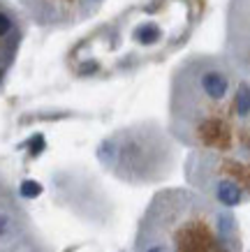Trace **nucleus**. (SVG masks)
<instances>
[{"label":"nucleus","mask_w":250,"mask_h":252,"mask_svg":"<svg viewBox=\"0 0 250 252\" xmlns=\"http://www.w3.org/2000/svg\"><path fill=\"white\" fill-rule=\"evenodd\" d=\"M222 56L250 81V0H229Z\"/></svg>","instance_id":"obj_7"},{"label":"nucleus","mask_w":250,"mask_h":252,"mask_svg":"<svg viewBox=\"0 0 250 252\" xmlns=\"http://www.w3.org/2000/svg\"><path fill=\"white\" fill-rule=\"evenodd\" d=\"M26 21L46 31H65L88 21L102 9L105 0H16Z\"/></svg>","instance_id":"obj_6"},{"label":"nucleus","mask_w":250,"mask_h":252,"mask_svg":"<svg viewBox=\"0 0 250 252\" xmlns=\"http://www.w3.org/2000/svg\"><path fill=\"white\" fill-rule=\"evenodd\" d=\"M0 252H51L5 178H0Z\"/></svg>","instance_id":"obj_5"},{"label":"nucleus","mask_w":250,"mask_h":252,"mask_svg":"<svg viewBox=\"0 0 250 252\" xmlns=\"http://www.w3.org/2000/svg\"><path fill=\"white\" fill-rule=\"evenodd\" d=\"M169 134L188 148L190 190L222 208L250 199V81L225 56L195 54L174 67Z\"/></svg>","instance_id":"obj_1"},{"label":"nucleus","mask_w":250,"mask_h":252,"mask_svg":"<svg viewBox=\"0 0 250 252\" xmlns=\"http://www.w3.org/2000/svg\"><path fill=\"white\" fill-rule=\"evenodd\" d=\"M98 160L123 183L155 185L174 174L179 144L158 121H142L102 139Z\"/></svg>","instance_id":"obj_4"},{"label":"nucleus","mask_w":250,"mask_h":252,"mask_svg":"<svg viewBox=\"0 0 250 252\" xmlns=\"http://www.w3.org/2000/svg\"><path fill=\"white\" fill-rule=\"evenodd\" d=\"M135 252H241L239 222L190 188L160 190L139 220Z\"/></svg>","instance_id":"obj_3"},{"label":"nucleus","mask_w":250,"mask_h":252,"mask_svg":"<svg viewBox=\"0 0 250 252\" xmlns=\"http://www.w3.org/2000/svg\"><path fill=\"white\" fill-rule=\"evenodd\" d=\"M23 35H26V16L21 14V9L9 5L7 0H0V86L5 84L7 72L14 65Z\"/></svg>","instance_id":"obj_8"},{"label":"nucleus","mask_w":250,"mask_h":252,"mask_svg":"<svg viewBox=\"0 0 250 252\" xmlns=\"http://www.w3.org/2000/svg\"><path fill=\"white\" fill-rule=\"evenodd\" d=\"M206 0H142L102 23L74 49L76 74H128L167 61L190 42Z\"/></svg>","instance_id":"obj_2"}]
</instances>
